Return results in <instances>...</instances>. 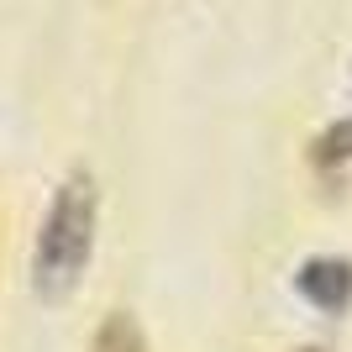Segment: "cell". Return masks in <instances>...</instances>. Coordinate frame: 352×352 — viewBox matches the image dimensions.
Listing matches in <instances>:
<instances>
[{
    "label": "cell",
    "instance_id": "cell-1",
    "mask_svg": "<svg viewBox=\"0 0 352 352\" xmlns=\"http://www.w3.org/2000/svg\"><path fill=\"white\" fill-rule=\"evenodd\" d=\"M95 216H100V195L89 174H69L53 195V206L37 232L32 252V284L37 294H69L85 274L89 252H95Z\"/></svg>",
    "mask_w": 352,
    "mask_h": 352
},
{
    "label": "cell",
    "instance_id": "cell-2",
    "mask_svg": "<svg viewBox=\"0 0 352 352\" xmlns=\"http://www.w3.org/2000/svg\"><path fill=\"white\" fill-rule=\"evenodd\" d=\"M89 352H147V337H142V326H137L126 310H116V316H105V326L95 331Z\"/></svg>",
    "mask_w": 352,
    "mask_h": 352
},
{
    "label": "cell",
    "instance_id": "cell-3",
    "mask_svg": "<svg viewBox=\"0 0 352 352\" xmlns=\"http://www.w3.org/2000/svg\"><path fill=\"white\" fill-rule=\"evenodd\" d=\"M310 352H321V347H310Z\"/></svg>",
    "mask_w": 352,
    "mask_h": 352
}]
</instances>
